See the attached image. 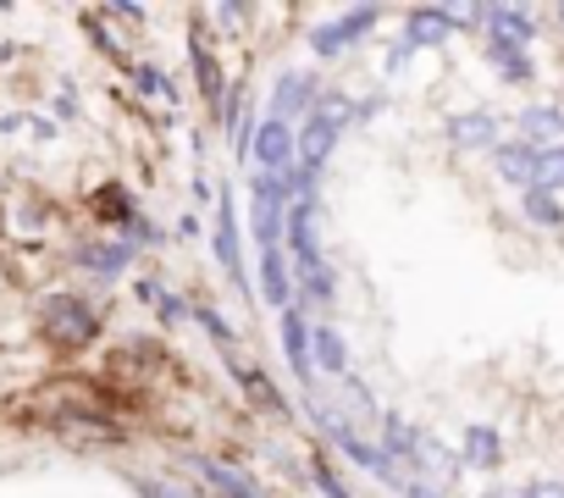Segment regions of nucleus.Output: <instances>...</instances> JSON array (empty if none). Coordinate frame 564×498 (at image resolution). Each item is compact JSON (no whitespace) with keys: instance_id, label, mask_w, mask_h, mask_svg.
<instances>
[{"instance_id":"obj_3","label":"nucleus","mask_w":564,"mask_h":498,"mask_svg":"<svg viewBox=\"0 0 564 498\" xmlns=\"http://www.w3.org/2000/svg\"><path fill=\"white\" fill-rule=\"evenodd\" d=\"M338 139H344V122H333V117L311 111V117H305V133H294V161H300V172H311V177H316V172L333 161Z\"/></svg>"},{"instance_id":"obj_12","label":"nucleus","mask_w":564,"mask_h":498,"mask_svg":"<svg viewBox=\"0 0 564 498\" xmlns=\"http://www.w3.org/2000/svg\"><path fill=\"white\" fill-rule=\"evenodd\" d=\"M282 349H289V366L311 382L316 377V360H311V327L300 311H282Z\"/></svg>"},{"instance_id":"obj_4","label":"nucleus","mask_w":564,"mask_h":498,"mask_svg":"<svg viewBox=\"0 0 564 498\" xmlns=\"http://www.w3.org/2000/svg\"><path fill=\"white\" fill-rule=\"evenodd\" d=\"M249 155H254V166H260V172L282 177V172L294 166V128H289V122H276V117H265V122H260V133L249 139Z\"/></svg>"},{"instance_id":"obj_14","label":"nucleus","mask_w":564,"mask_h":498,"mask_svg":"<svg viewBox=\"0 0 564 498\" xmlns=\"http://www.w3.org/2000/svg\"><path fill=\"white\" fill-rule=\"evenodd\" d=\"M216 261L227 267V278L243 283V261H238V221H232V205L221 199L216 205Z\"/></svg>"},{"instance_id":"obj_11","label":"nucleus","mask_w":564,"mask_h":498,"mask_svg":"<svg viewBox=\"0 0 564 498\" xmlns=\"http://www.w3.org/2000/svg\"><path fill=\"white\" fill-rule=\"evenodd\" d=\"M492 166H498V177H503V183H514L520 194H525V188H536V155H531L520 139H514V144H498V150H492Z\"/></svg>"},{"instance_id":"obj_28","label":"nucleus","mask_w":564,"mask_h":498,"mask_svg":"<svg viewBox=\"0 0 564 498\" xmlns=\"http://www.w3.org/2000/svg\"><path fill=\"white\" fill-rule=\"evenodd\" d=\"M139 492H144V498H177V492H166V487H155V481H139Z\"/></svg>"},{"instance_id":"obj_22","label":"nucleus","mask_w":564,"mask_h":498,"mask_svg":"<svg viewBox=\"0 0 564 498\" xmlns=\"http://www.w3.org/2000/svg\"><path fill=\"white\" fill-rule=\"evenodd\" d=\"M410 459H415V465H426V470H443V476L459 465V459H454L448 448H437L432 437H415V454H410Z\"/></svg>"},{"instance_id":"obj_23","label":"nucleus","mask_w":564,"mask_h":498,"mask_svg":"<svg viewBox=\"0 0 564 498\" xmlns=\"http://www.w3.org/2000/svg\"><path fill=\"white\" fill-rule=\"evenodd\" d=\"M536 188H547V194H558V188H564V150L536 155Z\"/></svg>"},{"instance_id":"obj_17","label":"nucleus","mask_w":564,"mask_h":498,"mask_svg":"<svg viewBox=\"0 0 564 498\" xmlns=\"http://www.w3.org/2000/svg\"><path fill=\"white\" fill-rule=\"evenodd\" d=\"M311 360L327 366V371H338V377L349 371V349H344V338H338L333 327H316V333H311Z\"/></svg>"},{"instance_id":"obj_27","label":"nucleus","mask_w":564,"mask_h":498,"mask_svg":"<svg viewBox=\"0 0 564 498\" xmlns=\"http://www.w3.org/2000/svg\"><path fill=\"white\" fill-rule=\"evenodd\" d=\"M520 498H564V481H531Z\"/></svg>"},{"instance_id":"obj_13","label":"nucleus","mask_w":564,"mask_h":498,"mask_svg":"<svg viewBox=\"0 0 564 498\" xmlns=\"http://www.w3.org/2000/svg\"><path fill=\"white\" fill-rule=\"evenodd\" d=\"M199 470H205V481L216 487V498H265L243 470H232V465H221V459H199Z\"/></svg>"},{"instance_id":"obj_29","label":"nucleus","mask_w":564,"mask_h":498,"mask_svg":"<svg viewBox=\"0 0 564 498\" xmlns=\"http://www.w3.org/2000/svg\"><path fill=\"white\" fill-rule=\"evenodd\" d=\"M558 18H564V7H558Z\"/></svg>"},{"instance_id":"obj_6","label":"nucleus","mask_w":564,"mask_h":498,"mask_svg":"<svg viewBox=\"0 0 564 498\" xmlns=\"http://www.w3.org/2000/svg\"><path fill=\"white\" fill-rule=\"evenodd\" d=\"M520 144H525L531 155L564 150V111H558V106H525V111H520Z\"/></svg>"},{"instance_id":"obj_15","label":"nucleus","mask_w":564,"mask_h":498,"mask_svg":"<svg viewBox=\"0 0 564 498\" xmlns=\"http://www.w3.org/2000/svg\"><path fill=\"white\" fill-rule=\"evenodd\" d=\"M128 261H133V243H89V249H78V267H89L95 278H117Z\"/></svg>"},{"instance_id":"obj_7","label":"nucleus","mask_w":564,"mask_h":498,"mask_svg":"<svg viewBox=\"0 0 564 498\" xmlns=\"http://www.w3.org/2000/svg\"><path fill=\"white\" fill-rule=\"evenodd\" d=\"M311 106H316V78L311 73H282L276 78V89H271V117L276 122H289V117H300Z\"/></svg>"},{"instance_id":"obj_8","label":"nucleus","mask_w":564,"mask_h":498,"mask_svg":"<svg viewBox=\"0 0 564 498\" xmlns=\"http://www.w3.org/2000/svg\"><path fill=\"white\" fill-rule=\"evenodd\" d=\"M448 144L454 150H498V117L492 111H465L448 122Z\"/></svg>"},{"instance_id":"obj_16","label":"nucleus","mask_w":564,"mask_h":498,"mask_svg":"<svg viewBox=\"0 0 564 498\" xmlns=\"http://www.w3.org/2000/svg\"><path fill=\"white\" fill-rule=\"evenodd\" d=\"M525 221L558 232V227H564V205H558V194H547V188H525Z\"/></svg>"},{"instance_id":"obj_2","label":"nucleus","mask_w":564,"mask_h":498,"mask_svg":"<svg viewBox=\"0 0 564 498\" xmlns=\"http://www.w3.org/2000/svg\"><path fill=\"white\" fill-rule=\"evenodd\" d=\"M454 23H476V18H470V12H448V7H415V12H410V29H404V45L388 56V73H393V67H404L415 51L443 45V40L454 34Z\"/></svg>"},{"instance_id":"obj_9","label":"nucleus","mask_w":564,"mask_h":498,"mask_svg":"<svg viewBox=\"0 0 564 498\" xmlns=\"http://www.w3.org/2000/svg\"><path fill=\"white\" fill-rule=\"evenodd\" d=\"M459 465L498 470V465H503V437H498L492 426H465V437H459Z\"/></svg>"},{"instance_id":"obj_25","label":"nucleus","mask_w":564,"mask_h":498,"mask_svg":"<svg viewBox=\"0 0 564 498\" xmlns=\"http://www.w3.org/2000/svg\"><path fill=\"white\" fill-rule=\"evenodd\" d=\"M311 476H316V487H322L327 498H355V492H349V487H344V481H338V476L322 465V459H311Z\"/></svg>"},{"instance_id":"obj_19","label":"nucleus","mask_w":564,"mask_h":498,"mask_svg":"<svg viewBox=\"0 0 564 498\" xmlns=\"http://www.w3.org/2000/svg\"><path fill=\"white\" fill-rule=\"evenodd\" d=\"M487 62H492L509 84H531V56H525V51H509V45L487 40Z\"/></svg>"},{"instance_id":"obj_1","label":"nucleus","mask_w":564,"mask_h":498,"mask_svg":"<svg viewBox=\"0 0 564 498\" xmlns=\"http://www.w3.org/2000/svg\"><path fill=\"white\" fill-rule=\"evenodd\" d=\"M95 327H100V316H95V305L78 300V294H51V300L40 305V338L56 344V349H84V344L95 338Z\"/></svg>"},{"instance_id":"obj_24","label":"nucleus","mask_w":564,"mask_h":498,"mask_svg":"<svg viewBox=\"0 0 564 498\" xmlns=\"http://www.w3.org/2000/svg\"><path fill=\"white\" fill-rule=\"evenodd\" d=\"M133 78H139V95H172V78L161 67H133Z\"/></svg>"},{"instance_id":"obj_5","label":"nucleus","mask_w":564,"mask_h":498,"mask_svg":"<svg viewBox=\"0 0 564 498\" xmlns=\"http://www.w3.org/2000/svg\"><path fill=\"white\" fill-rule=\"evenodd\" d=\"M377 23H382V12H377V7H355V12H344L338 23L316 29V34H311V45H316V56H338V51H349L360 34H371Z\"/></svg>"},{"instance_id":"obj_10","label":"nucleus","mask_w":564,"mask_h":498,"mask_svg":"<svg viewBox=\"0 0 564 498\" xmlns=\"http://www.w3.org/2000/svg\"><path fill=\"white\" fill-rule=\"evenodd\" d=\"M260 289H265V305H276V311L294 305V278H289L282 249H260Z\"/></svg>"},{"instance_id":"obj_18","label":"nucleus","mask_w":564,"mask_h":498,"mask_svg":"<svg viewBox=\"0 0 564 498\" xmlns=\"http://www.w3.org/2000/svg\"><path fill=\"white\" fill-rule=\"evenodd\" d=\"M232 371H238V382H243L249 404H260V410H271V415H289V404L276 399V388H271V377H265V371H249V366H232Z\"/></svg>"},{"instance_id":"obj_26","label":"nucleus","mask_w":564,"mask_h":498,"mask_svg":"<svg viewBox=\"0 0 564 498\" xmlns=\"http://www.w3.org/2000/svg\"><path fill=\"white\" fill-rule=\"evenodd\" d=\"M199 327H205V333H216V338H221V344L232 349V327H227V322H221L216 311H199Z\"/></svg>"},{"instance_id":"obj_21","label":"nucleus","mask_w":564,"mask_h":498,"mask_svg":"<svg viewBox=\"0 0 564 498\" xmlns=\"http://www.w3.org/2000/svg\"><path fill=\"white\" fill-rule=\"evenodd\" d=\"M415 437H421V432H410L399 415H382V454H399V459H410V454H415Z\"/></svg>"},{"instance_id":"obj_20","label":"nucleus","mask_w":564,"mask_h":498,"mask_svg":"<svg viewBox=\"0 0 564 498\" xmlns=\"http://www.w3.org/2000/svg\"><path fill=\"white\" fill-rule=\"evenodd\" d=\"M194 73H199V95H205V106H216V100H221V67L210 62L205 40H194Z\"/></svg>"}]
</instances>
